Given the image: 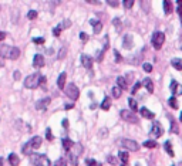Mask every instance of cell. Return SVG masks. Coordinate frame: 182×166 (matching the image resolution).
I'll return each mask as SVG.
<instances>
[{
	"mask_svg": "<svg viewBox=\"0 0 182 166\" xmlns=\"http://www.w3.org/2000/svg\"><path fill=\"white\" fill-rule=\"evenodd\" d=\"M139 88H141V83H136L135 85H134V88H132V91H131V92H132V94H136V91H138Z\"/></svg>",
	"mask_w": 182,
	"mask_h": 166,
	"instance_id": "obj_46",
	"label": "cell"
},
{
	"mask_svg": "<svg viewBox=\"0 0 182 166\" xmlns=\"http://www.w3.org/2000/svg\"><path fill=\"white\" fill-rule=\"evenodd\" d=\"M44 57L41 56V54H36L34 58H33V67L34 68H41V67H44Z\"/></svg>",
	"mask_w": 182,
	"mask_h": 166,
	"instance_id": "obj_9",
	"label": "cell"
},
{
	"mask_svg": "<svg viewBox=\"0 0 182 166\" xmlns=\"http://www.w3.org/2000/svg\"><path fill=\"white\" fill-rule=\"evenodd\" d=\"M60 33H61V30H60L59 27H56V29L53 30V34H54L56 37H59V36H60Z\"/></svg>",
	"mask_w": 182,
	"mask_h": 166,
	"instance_id": "obj_49",
	"label": "cell"
},
{
	"mask_svg": "<svg viewBox=\"0 0 182 166\" xmlns=\"http://www.w3.org/2000/svg\"><path fill=\"white\" fill-rule=\"evenodd\" d=\"M27 17H29L30 20H34L36 17H37V12H36V10H30V12L27 13Z\"/></svg>",
	"mask_w": 182,
	"mask_h": 166,
	"instance_id": "obj_39",
	"label": "cell"
},
{
	"mask_svg": "<svg viewBox=\"0 0 182 166\" xmlns=\"http://www.w3.org/2000/svg\"><path fill=\"white\" fill-rule=\"evenodd\" d=\"M14 78H16V80H19V78H20V72H19V71H16V72H14Z\"/></svg>",
	"mask_w": 182,
	"mask_h": 166,
	"instance_id": "obj_56",
	"label": "cell"
},
{
	"mask_svg": "<svg viewBox=\"0 0 182 166\" xmlns=\"http://www.w3.org/2000/svg\"><path fill=\"white\" fill-rule=\"evenodd\" d=\"M0 56L6 57L9 60H17L20 56V50L17 47H10V45H0Z\"/></svg>",
	"mask_w": 182,
	"mask_h": 166,
	"instance_id": "obj_1",
	"label": "cell"
},
{
	"mask_svg": "<svg viewBox=\"0 0 182 166\" xmlns=\"http://www.w3.org/2000/svg\"><path fill=\"white\" fill-rule=\"evenodd\" d=\"M81 64L84 65V68L91 70V68H92V58H91L90 56H87V54H83V56H81Z\"/></svg>",
	"mask_w": 182,
	"mask_h": 166,
	"instance_id": "obj_11",
	"label": "cell"
},
{
	"mask_svg": "<svg viewBox=\"0 0 182 166\" xmlns=\"http://www.w3.org/2000/svg\"><path fill=\"white\" fill-rule=\"evenodd\" d=\"M117 84H118V88H121V89H125L127 88V81H125V78L124 77H118L117 78Z\"/></svg>",
	"mask_w": 182,
	"mask_h": 166,
	"instance_id": "obj_25",
	"label": "cell"
},
{
	"mask_svg": "<svg viewBox=\"0 0 182 166\" xmlns=\"http://www.w3.org/2000/svg\"><path fill=\"white\" fill-rule=\"evenodd\" d=\"M40 145H41V138L40 136H33L32 139L29 140L27 143L23 145V153L24 155H32L33 151H36V149H39Z\"/></svg>",
	"mask_w": 182,
	"mask_h": 166,
	"instance_id": "obj_2",
	"label": "cell"
},
{
	"mask_svg": "<svg viewBox=\"0 0 182 166\" xmlns=\"http://www.w3.org/2000/svg\"><path fill=\"white\" fill-rule=\"evenodd\" d=\"M144 146L145 148H150V149H154V148H156L158 146V145H156V142L155 140H145V142H144Z\"/></svg>",
	"mask_w": 182,
	"mask_h": 166,
	"instance_id": "obj_30",
	"label": "cell"
},
{
	"mask_svg": "<svg viewBox=\"0 0 182 166\" xmlns=\"http://www.w3.org/2000/svg\"><path fill=\"white\" fill-rule=\"evenodd\" d=\"M40 85H41L43 88H46V77L41 75V80H40Z\"/></svg>",
	"mask_w": 182,
	"mask_h": 166,
	"instance_id": "obj_51",
	"label": "cell"
},
{
	"mask_svg": "<svg viewBox=\"0 0 182 166\" xmlns=\"http://www.w3.org/2000/svg\"><path fill=\"white\" fill-rule=\"evenodd\" d=\"M46 138H47L48 140H53V138H54V136H53V134H51V129H50V128H47V129H46Z\"/></svg>",
	"mask_w": 182,
	"mask_h": 166,
	"instance_id": "obj_41",
	"label": "cell"
},
{
	"mask_svg": "<svg viewBox=\"0 0 182 166\" xmlns=\"http://www.w3.org/2000/svg\"><path fill=\"white\" fill-rule=\"evenodd\" d=\"M107 160H108V163H110V165H114V166L118 163V159H117V158H114L112 155H110V156L107 158Z\"/></svg>",
	"mask_w": 182,
	"mask_h": 166,
	"instance_id": "obj_36",
	"label": "cell"
},
{
	"mask_svg": "<svg viewBox=\"0 0 182 166\" xmlns=\"http://www.w3.org/2000/svg\"><path fill=\"white\" fill-rule=\"evenodd\" d=\"M100 135H107V129H104V131H101V132H100Z\"/></svg>",
	"mask_w": 182,
	"mask_h": 166,
	"instance_id": "obj_58",
	"label": "cell"
},
{
	"mask_svg": "<svg viewBox=\"0 0 182 166\" xmlns=\"http://www.w3.org/2000/svg\"><path fill=\"white\" fill-rule=\"evenodd\" d=\"M63 127L68 128V121H67V119H63Z\"/></svg>",
	"mask_w": 182,
	"mask_h": 166,
	"instance_id": "obj_53",
	"label": "cell"
},
{
	"mask_svg": "<svg viewBox=\"0 0 182 166\" xmlns=\"http://www.w3.org/2000/svg\"><path fill=\"white\" fill-rule=\"evenodd\" d=\"M50 102H51V99L47 97V98H43V99H40V101H37V104H36V109H39V111H44L48 105H50Z\"/></svg>",
	"mask_w": 182,
	"mask_h": 166,
	"instance_id": "obj_10",
	"label": "cell"
},
{
	"mask_svg": "<svg viewBox=\"0 0 182 166\" xmlns=\"http://www.w3.org/2000/svg\"><path fill=\"white\" fill-rule=\"evenodd\" d=\"M6 38V33H3V31H0V41H3Z\"/></svg>",
	"mask_w": 182,
	"mask_h": 166,
	"instance_id": "obj_52",
	"label": "cell"
},
{
	"mask_svg": "<svg viewBox=\"0 0 182 166\" xmlns=\"http://www.w3.org/2000/svg\"><path fill=\"white\" fill-rule=\"evenodd\" d=\"M68 159H70V163L74 166L78 165V156L77 155H74L73 152H68Z\"/></svg>",
	"mask_w": 182,
	"mask_h": 166,
	"instance_id": "obj_26",
	"label": "cell"
},
{
	"mask_svg": "<svg viewBox=\"0 0 182 166\" xmlns=\"http://www.w3.org/2000/svg\"><path fill=\"white\" fill-rule=\"evenodd\" d=\"M121 118H123L124 121L130 122V124H138L139 122V119H138V116H136L134 112H131V111H127V109H123L121 112Z\"/></svg>",
	"mask_w": 182,
	"mask_h": 166,
	"instance_id": "obj_7",
	"label": "cell"
},
{
	"mask_svg": "<svg viewBox=\"0 0 182 166\" xmlns=\"http://www.w3.org/2000/svg\"><path fill=\"white\" fill-rule=\"evenodd\" d=\"M70 26H71V21H70V20H64V21H61L57 27H59L60 30H64V29H68Z\"/></svg>",
	"mask_w": 182,
	"mask_h": 166,
	"instance_id": "obj_28",
	"label": "cell"
},
{
	"mask_svg": "<svg viewBox=\"0 0 182 166\" xmlns=\"http://www.w3.org/2000/svg\"><path fill=\"white\" fill-rule=\"evenodd\" d=\"M142 68H144V71H145V72H151V71H152V65H151V64H148V63H145L142 65Z\"/></svg>",
	"mask_w": 182,
	"mask_h": 166,
	"instance_id": "obj_42",
	"label": "cell"
},
{
	"mask_svg": "<svg viewBox=\"0 0 182 166\" xmlns=\"http://www.w3.org/2000/svg\"><path fill=\"white\" fill-rule=\"evenodd\" d=\"M139 112H141V115H142L144 118H148V119H152V118L155 116V115L150 111V109H147V108H141V109H139Z\"/></svg>",
	"mask_w": 182,
	"mask_h": 166,
	"instance_id": "obj_22",
	"label": "cell"
},
{
	"mask_svg": "<svg viewBox=\"0 0 182 166\" xmlns=\"http://www.w3.org/2000/svg\"><path fill=\"white\" fill-rule=\"evenodd\" d=\"M178 13H179V16H181V19H182V7H179V9H178Z\"/></svg>",
	"mask_w": 182,
	"mask_h": 166,
	"instance_id": "obj_57",
	"label": "cell"
},
{
	"mask_svg": "<svg viewBox=\"0 0 182 166\" xmlns=\"http://www.w3.org/2000/svg\"><path fill=\"white\" fill-rule=\"evenodd\" d=\"M30 160H32L33 166H51L50 159L46 155H40V153H32L30 155Z\"/></svg>",
	"mask_w": 182,
	"mask_h": 166,
	"instance_id": "obj_3",
	"label": "cell"
},
{
	"mask_svg": "<svg viewBox=\"0 0 182 166\" xmlns=\"http://www.w3.org/2000/svg\"><path fill=\"white\" fill-rule=\"evenodd\" d=\"M112 24H114L115 27H117V30H118V31L121 30V20H120V19H114V20H112Z\"/></svg>",
	"mask_w": 182,
	"mask_h": 166,
	"instance_id": "obj_40",
	"label": "cell"
},
{
	"mask_svg": "<svg viewBox=\"0 0 182 166\" xmlns=\"http://www.w3.org/2000/svg\"><path fill=\"white\" fill-rule=\"evenodd\" d=\"M169 121H171V132H174V134H178L179 132V128L176 125V121L174 119V116L172 115H169Z\"/></svg>",
	"mask_w": 182,
	"mask_h": 166,
	"instance_id": "obj_21",
	"label": "cell"
},
{
	"mask_svg": "<svg viewBox=\"0 0 182 166\" xmlns=\"http://www.w3.org/2000/svg\"><path fill=\"white\" fill-rule=\"evenodd\" d=\"M80 38H81L83 41H87V40H88V36H87L85 33H81V34H80Z\"/></svg>",
	"mask_w": 182,
	"mask_h": 166,
	"instance_id": "obj_50",
	"label": "cell"
},
{
	"mask_svg": "<svg viewBox=\"0 0 182 166\" xmlns=\"http://www.w3.org/2000/svg\"><path fill=\"white\" fill-rule=\"evenodd\" d=\"M87 3H90V4H100L98 1H94V0H87Z\"/></svg>",
	"mask_w": 182,
	"mask_h": 166,
	"instance_id": "obj_55",
	"label": "cell"
},
{
	"mask_svg": "<svg viewBox=\"0 0 182 166\" xmlns=\"http://www.w3.org/2000/svg\"><path fill=\"white\" fill-rule=\"evenodd\" d=\"M124 7L125 9H131V7L134 6V0H124Z\"/></svg>",
	"mask_w": 182,
	"mask_h": 166,
	"instance_id": "obj_38",
	"label": "cell"
},
{
	"mask_svg": "<svg viewBox=\"0 0 182 166\" xmlns=\"http://www.w3.org/2000/svg\"><path fill=\"white\" fill-rule=\"evenodd\" d=\"M128 104H130V108L132 109V111H136V108H138V105H136V101H135V99H132V98H130V99H128Z\"/></svg>",
	"mask_w": 182,
	"mask_h": 166,
	"instance_id": "obj_34",
	"label": "cell"
},
{
	"mask_svg": "<svg viewBox=\"0 0 182 166\" xmlns=\"http://www.w3.org/2000/svg\"><path fill=\"white\" fill-rule=\"evenodd\" d=\"M65 80H67V74H65V72H61L59 75V80H57V85H59L60 89L65 88Z\"/></svg>",
	"mask_w": 182,
	"mask_h": 166,
	"instance_id": "obj_16",
	"label": "cell"
},
{
	"mask_svg": "<svg viewBox=\"0 0 182 166\" xmlns=\"http://www.w3.org/2000/svg\"><path fill=\"white\" fill-rule=\"evenodd\" d=\"M0 166H3V158H0Z\"/></svg>",
	"mask_w": 182,
	"mask_h": 166,
	"instance_id": "obj_60",
	"label": "cell"
},
{
	"mask_svg": "<svg viewBox=\"0 0 182 166\" xmlns=\"http://www.w3.org/2000/svg\"><path fill=\"white\" fill-rule=\"evenodd\" d=\"M64 89H65V95L68 97V98H71L73 101H76L78 98V95H80V91H78L76 84H68Z\"/></svg>",
	"mask_w": 182,
	"mask_h": 166,
	"instance_id": "obj_5",
	"label": "cell"
},
{
	"mask_svg": "<svg viewBox=\"0 0 182 166\" xmlns=\"http://www.w3.org/2000/svg\"><path fill=\"white\" fill-rule=\"evenodd\" d=\"M142 85L147 88V91H148L150 94L151 92H154V84H152V81H151L150 78H145V80H144V83H142Z\"/></svg>",
	"mask_w": 182,
	"mask_h": 166,
	"instance_id": "obj_19",
	"label": "cell"
},
{
	"mask_svg": "<svg viewBox=\"0 0 182 166\" xmlns=\"http://www.w3.org/2000/svg\"><path fill=\"white\" fill-rule=\"evenodd\" d=\"M152 135L154 136H162L164 135V128L161 127V124H158V122H155L154 125H152Z\"/></svg>",
	"mask_w": 182,
	"mask_h": 166,
	"instance_id": "obj_12",
	"label": "cell"
},
{
	"mask_svg": "<svg viewBox=\"0 0 182 166\" xmlns=\"http://www.w3.org/2000/svg\"><path fill=\"white\" fill-rule=\"evenodd\" d=\"M132 45H134V43H132V36L125 34V37H124V48L131 50V48H132Z\"/></svg>",
	"mask_w": 182,
	"mask_h": 166,
	"instance_id": "obj_15",
	"label": "cell"
},
{
	"mask_svg": "<svg viewBox=\"0 0 182 166\" xmlns=\"http://www.w3.org/2000/svg\"><path fill=\"white\" fill-rule=\"evenodd\" d=\"M65 54H67V48L65 47H61V50H60V53H59V60H63V58L65 57Z\"/></svg>",
	"mask_w": 182,
	"mask_h": 166,
	"instance_id": "obj_37",
	"label": "cell"
},
{
	"mask_svg": "<svg viewBox=\"0 0 182 166\" xmlns=\"http://www.w3.org/2000/svg\"><path fill=\"white\" fill-rule=\"evenodd\" d=\"M178 6L182 7V0H178Z\"/></svg>",
	"mask_w": 182,
	"mask_h": 166,
	"instance_id": "obj_59",
	"label": "cell"
},
{
	"mask_svg": "<svg viewBox=\"0 0 182 166\" xmlns=\"http://www.w3.org/2000/svg\"><path fill=\"white\" fill-rule=\"evenodd\" d=\"M168 104H169V107H171V108H174V109L178 108V101H176L175 97H171V98L168 99Z\"/></svg>",
	"mask_w": 182,
	"mask_h": 166,
	"instance_id": "obj_29",
	"label": "cell"
},
{
	"mask_svg": "<svg viewBox=\"0 0 182 166\" xmlns=\"http://www.w3.org/2000/svg\"><path fill=\"white\" fill-rule=\"evenodd\" d=\"M171 64H172V67L176 68L178 71H182V58H172Z\"/></svg>",
	"mask_w": 182,
	"mask_h": 166,
	"instance_id": "obj_20",
	"label": "cell"
},
{
	"mask_svg": "<svg viewBox=\"0 0 182 166\" xmlns=\"http://www.w3.org/2000/svg\"><path fill=\"white\" fill-rule=\"evenodd\" d=\"M121 145H123L125 149H128V151H138V149H139L138 142L131 140V139H123L121 140Z\"/></svg>",
	"mask_w": 182,
	"mask_h": 166,
	"instance_id": "obj_8",
	"label": "cell"
},
{
	"mask_svg": "<svg viewBox=\"0 0 182 166\" xmlns=\"http://www.w3.org/2000/svg\"><path fill=\"white\" fill-rule=\"evenodd\" d=\"M90 24L94 27V34H98L103 30V23L100 20H90Z\"/></svg>",
	"mask_w": 182,
	"mask_h": 166,
	"instance_id": "obj_14",
	"label": "cell"
},
{
	"mask_svg": "<svg viewBox=\"0 0 182 166\" xmlns=\"http://www.w3.org/2000/svg\"><path fill=\"white\" fill-rule=\"evenodd\" d=\"M104 51H107L108 50V47H110V41H108V36H105L104 37Z\"/></svg>",
	"mask_w": 182,
	"mask_h": 166,
	"instance_id": "obj_44",
	"label": "cell"
},
{
	"mask_svg": "<svg viewBox=\"0 0 182 166\" xmlns=\"http://www.w3.org/2000/svg\"><path fill=\"white\" fill-rule=\"evenodd\" d=\"M123 166H127V163H124V165H123Z\"/></svg>",
	"mask_w": 182,
	"mask_h": 166,
	"instance_id": "obj_62",
	"label": "cell"
},
{
	"mask_svg": "<svg viewBox=\"0 0 182 166\" xmlns=\"http://www.w3.org/2000/svg\"><path fill=\"white\" fill-rule=\"evenodd\" d=\"M114 54H115V61H117V63H121V61H123V57H121V54H120L118 51H114Z\"/></svg>",
	"mask_w": 182,
	"mask_h": 166,
	"instance_id": "obj_45",
	"label": "cell"
},
{
	"mask_svg": "<svg viewBox=\"0 0 182 166\" xmlns=\"http://www.w3.org/2000/svg\"><path fill=\"white\" fill-rule=\"evenodd\" d=\"M171 91H172V94H174V95H181L182 94V87L176 83V81H172V83H171Z\"/></svg>",
	"mask_w": 182,
	"mask_h": 166,
	"instance_id": "obj_13",
	"label": "cell"
},
{
	"mask_svg": "<svg viewBox=\"0 0 182 166\" xmlns=\"http://www.w3.org/2000/svg\"><path fill=\"white\" fill-rule=\"evenodd\" d=\"M107 3H108L111 7H117L118 6V1H115V0H108Z\"/></svg>",
	"mask_w": 182,
	"mask_h": 166,
	"instance_id": "obj_47",
	"label": "cell"
},
{
	"mask_svg": "<svg viewBox=\"0 0 182 166\" xmlns=\"http://www.w3.org/2000/svg\"><path fill=\"white\" fill-rule=\"evenodd\" d=\"M181 122H182V112H181Z\"/></svg>",
	"mask_w": 182,
	"mask_h": 166,
	"instance_id": "obj_61",
	"label": "cell"
},
{
	"mask_svg": "<svg viewBox=\"0 0 182 166\" xmlns=\"http://www.w3.org/2000/svg\"><path fill=\"white\" fill-rule=\"evenodd\" d=\"M111 92H112L114 98H120L121 97V88H118V87H114V88L111 89Z\"/></svg>",
	"mask_w": 182,
	"mask_h": 166,
	"instance_id": "obj_32",
	"label": "cell"
},
{
	"mask_svg": "<svg viewBox=\"0 0 182 166\" xmlns=\"http://www.w3.org/2000/svg\"><path fill=\"white\" fill-rule=\"evenodd\" d=\"M118 158H120V160H123L124 163H127L128 162V152L127 151H121L118 153Z\"/></svg>",
	"mask_w": 182,
	"mask_h": 166,
	"instance_id": "obj_27",
	"label": "cell"
},
{
	"mask_svg": "<svg viewBox=\"0 0 182 166\" xmlns=\"http://www.w3.org/2000/svg\"><path fill=\"white\" fill-rule=\"evenodd\" d=\"M54 166H67V159L65 158H60V159L56 160Z\"/></svg>",
	"mask_w": 182,
	"mask_h": 166,
	"instance_id": "obj_33",
	"label": "cell"
},
{
	"mask_svg": "<svg viewBox=\"0 0 182 166\" xmlns=\"http://www.w3.org/2000/svg\"><path fill=\"white\" fill-rule=\"evenodd\" d=\"M61 142H63V148H64V149L67 151V152H70V151L73 149V146H74L73 140H70L68 138H64V139L61 140Z\"/></svg>",
	"mask_w": 182,
	"mask_h": 166,
	"instance_id": "obj_18",
	"label": "cell"
},
{
	"mask_svg": "<svg viewBox=\"0 0 182 166\" xmlns=\"http://www.w3.org/2000/svg\"><path fill=\"white\" fill-rule=\"evenodd\" d=\"M165 151H167V153H168L169 156H174V151H172V145H171V142H169V140H167V142H165Z\"/></svg>",
	"mask_w": 182,
	"mask_h": 166,
	"instance_id": "obj_31",
	"label": "cell"
},
{
	"mask_svg": "<svg viewBox=\"0 0 182 166\" xmlns=\"http://www.w3.org/2000/svg\"><path fill=\"white\" fill-rule=\"evenodd\" d=\"M40 80H41V75L39 72H34V74H30L29 77H26L24 80V87L29 89H34L40 85Z\"/></svg>",
	"mask_w": 182,
	"mask_h": 166,
	"instance_id": "obj_4",
	"label": "cell"
},
{
	"mask_svg": "<svg viewBox=\"0 0 182 166\" xmlns=\"http://www.w3.org/2000/svg\"><path fill=\"white\" fill-rule=\"evenodd\" d=\"M101 108L104 109V111H108V109L111 108V98L110 97H105L104 98V101L101 104Z\"/></svg>",
	"mask_w": 182,
	"mask_h": 166,
	"instance_id": "obj_23",
	"label": "cell"
},
{
	"mask_svg": "<svg viewBox=\"0 0 182 166\" xmlns=\"http://www.w3.org/2000/svg\"><path fill=\"white\" fill-rule=\"evenodd\" d=\"M104 50H101V51H98V54H97V61H101V58H103V56H104Z\"/></svg>",
	"mask_w": 182,
	"mask_h": 166,
	"instance_id": "obj_48",
	"label": "cell"
},
{
	"mask_svg": "<svg viewBox=\"0 0 182 166\" xmlns=\"http://www.w3.org/2000/svg\"><path fill=\"white\" fill-rule=\"evenodd\" d=\"M73 107H74V104H67V105H65L64 108H65V109H71Z\"/></svg>",
	"mask_w": 182,
	"mask_h": 166,
	"instance_id": "obj_54",
	"label": "cell"
},
{
	"mask_svg": "<svg viewBox=\"0 0 182 166\" xmlns=\"http://www.w3.org/2000/svg\"><path fill=\"white\" fill-rule=\"evenodd\" d=\"M164 12H165V14H171L172 13V3L168 1V0L164 1Z\"/></svg>",
	"mask_w": 182,
	"mask_h": 166,
	"instance_id": "obj_24",
	"label": "cell"
},
{
	"mask_svg": "<svg viewBox=\"0 0 182 166\" xmlns=\"http://www.w3.org/2000/svg\"><path fill=\"white\" fill-rule=\"evenodd\" d=\"M87 166H103V165L94 159H87Z\"/></svg>",
	"mask_w": 182,
	"mask_h": 166,
	"instance_id": "obj_35",
	"label": "cell"
},
{
	"mask_svg": "<svg viewBox=\"0 0 182 166\" xmlns=\"http://www.w3.org/2000/svg\"><path fill=\"white\" fill-rule=\"evenodd\" d=\"M33 43H36V44H44V38L36 37V38H33Z\"/></svg>",
	"mask_w": 182,
	"mask_h": 166,
	"instance_id": "obj_43",
	"label": "cell"
},
{
	"mask_svg": "<svg viewBox=\"0 0 182 166\" xmlns=\"http://www.w3.org/2000/svg\"><path fill=\"white\" fill-rule=\"evenodd\" d=\"M9 163L12 166H19V163H20L19 156H17L16 153H10V155H9Z\"/></svg>",
	"mask_w": 182,
	"mask_h": 166,
	"instance_id": "obj_17",
	"label": "cell"
},
{
	"mask_svg": "<svg viewBox=\"0 0 182 166\" xmlns=\"http://www.w3.org/2000/svg\"><path fill=\"white\" fill-rule=\"evenodd\" d=\"M164 41H165V34L164 33H161V31L154 33V36H152V45H154V48L159 50L162 47Z\"/></svg>",
	"mask_w": 182,
	"mask_h": 166,
	"instance_id": "obj_6",
	"label": "cell"
}]
</instances>
